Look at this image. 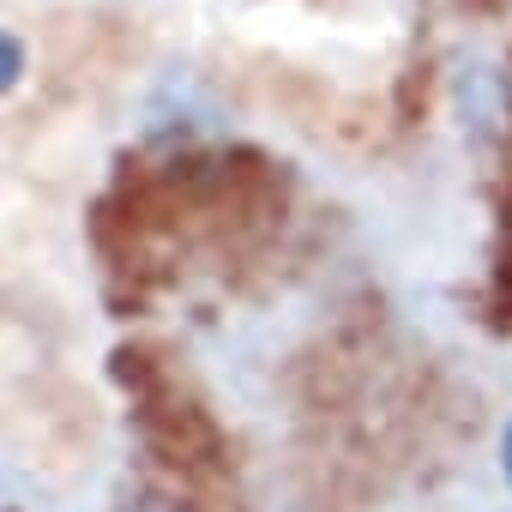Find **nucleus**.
Segmentation results:
<instances>
[{
    "label": "nucleus",
    "instance_id": "f257e3e1",
    "mask_svg": "<svg viewBox=\"0 0 512 512\" xmlns=\"http://www.w3.org/2000/svg\"><path fill=\"white\" fill-rule=\"evenodd\" d=\"M19 79H25V43H19V37L7 31V37H0V85L13 91Z\"/></svg>",
    "mask_w": 512,
    "mask_h": 512
},
{
    "label": "nucleus",
    "instance_id": "f03ea898",
    "mask_svg": "<svg viewBox=\"0 0 512 512\" xmlns=\"http://www.w3.org/2000/svg\"><path fill=\"white\" fill-rule=\"evenodd\" d=\"M500 470H506V488H512V422H506V434H500Z\"/></svg>",
    "mask_w": 512,
    "mask_h": 512
},
{
    "label": "nucleus",
    "instance_id": "7ed1b4c3",
    "mask_svg": "<svg viewBox=\"0 0 512 512\" xmlns=\"http://www.w3.org/2000/svg\"><path fill=\"white\" fill-rule=\"evenodd\" d=\"M127 512H175V506H163V500H139V506H127Z\"/></svg>",
    "mask_w": 512,
    "mask_h": 512
}]
</instances>
